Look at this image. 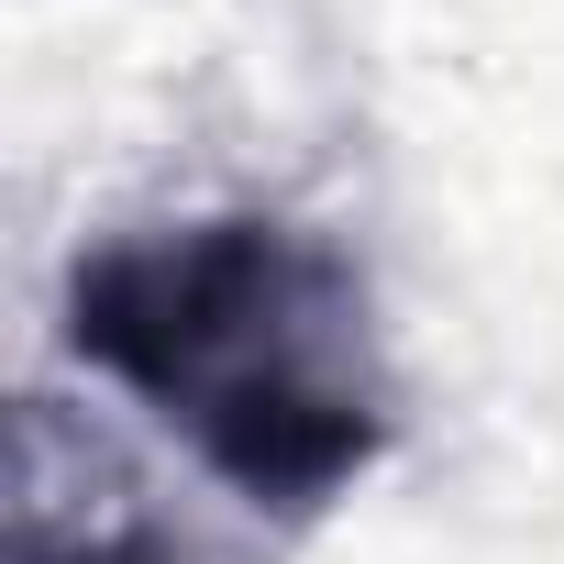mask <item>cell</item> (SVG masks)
I'll use <instances>...</instances> for the list:
<instances>
[{"instance_id":"cell-1","label":"cell","mask_w":564,"mask_h":564,"mask_svg":"<svg viewBox=\"0 0 564 564\" xmlns=\"http://www.w3.org/2000/svg\"><path fill=\"white\" fill-rule=\"evenodd\" d=\"M67 355L254 520H322L399 443L366 265L289 210L122 221L67 265Z\"/></svg>"},{"instance_id":"cell-2","label":"cell","mask_w":564,"mask_h":564,"mask_svg":"<svg viewBox=\"0 0 564 564\" xmlns=\"http://www.w3.org/2000/svg\"><path fill=\"white\" fill-rule=\"evenodd\" d=\"M0 564H199V542L45 399L12 421V553Z\"/></svg>"}]
</instances>
